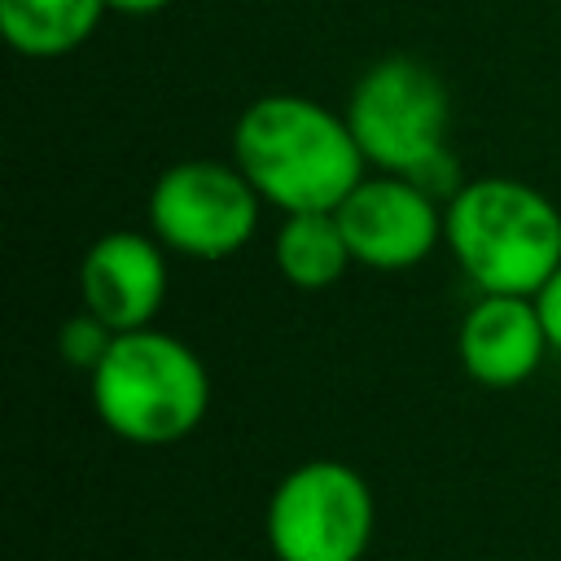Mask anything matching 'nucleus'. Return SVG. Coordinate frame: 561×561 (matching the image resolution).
<instances>
[{
    "label": "nucleus",
    "instance_id": "1",
    "mask_svg": "<svg viewBox=\"0 0 561 561\" xmlns=\"http://www.w3.org/2000/svg\"><path fill=\"white\" fill-rule=\"evenodd\" d=\"M232 162L263 206L285 215L337 210L368 167L346 114L302 92H267L250 101L232 127Z\"/></svg>",
    "mask_w": 561,
    "mask_h": 561
},
{
    "label": "nucleus",
    "instance_id": "2",
    "mask_svg": "<svg viewBox=\"0 0 561 561\" xmlns=\"http://www.w3.org/2000/svg\"><path fill=\"white\" fill-rule=\"evenodd\" d=\"M443 241L478 294H526L561 267V210L513 175L465 180L443 206Z\"/></svg>",
    "mask_w": 561,
    "mask_h": 561
},
{
    "label": "nucleus",
    "instance_id": "3",
    "mask_svg": "<svg viewBox=\"0 0 561 561\" xmlns=\"http://www.w3.org/2000/svg\"><path fill=\"white\" fill-rule=\"evenodd\" d=\"M96 421L131 447H171L188 438L210 408L202 355L162 329L114 333L105 359L88 373Z\"/></svg>",
    "mask_w": 561,
    "mask_h": 561
},
{
    "label": "nucleus",
    "instance_id": "4",
    "mask_svg": "<svg viewBox=\"0 0 561 561\" xmlns=\"http://www.w3.org/2000/svg\"><path fill=\"white\" fill-rule=\"evenodd\" d=\"M373 486L333 456L294 465L263 508V535L276 561H359L373 543Z\"/></svg>",
    "mask_w": 561,
    "mask_h": 561
},
{
    "label": "nucleus",
    "instance_id": "5",
    "mask_svg": "<svg viewBox=\"0 0 561 561\" xmlns=\"http://www.w3.org/2000/svg\"><path fill=\"white\" fill-rule=\"evenodd\" d=\"M346 123L368 158V167L390 175H416L447 153L451 101L443 79L416 57L373 61L346 101Z\"/></svg>",
    "mask_w": 561,
    "mask_h": 561
},
{
    "label": "nucleus",
    "instance_id": "6",
    "mask_svg": "<svg viewBox=\"0 0 561 561\" xmlns=\"http://www.w3.org/2000/svg\"><path fill=\"white\" fill-rule=\"evenodd\" d=\"M263 197L237 162L188 158L167 167L149 188V232L184 259L219 263L259 232Z\"/></svg>",
    "mask_w": 561,
    "mask_h": 561
},
{
    "label": "nucleus",
    "instance_id": "7",
    "mask_svg": "<svg viewBox=\"0 0 561 561\" xmlns=\"http://www.w3.org/2000/svg\"><path fill=\"white\" fill-rule=\"evenodd\" d=\"M351 259L377 272H403L434 254L443 241V202L408 175H364L333 210Z\"/></svg>",
    "mask_w": 561,
    "mask_h": 561
},
{
    "label": "nucleus",
    "instance_id": "8",
    "mask_svg": "<svg viewBox=\"0 0 561 561\" xmlns=\"http://www.w3.org/2000/svg\"><path fill=\"white\" fill-rule=\"evenodd\" d=\"M79 298L114 333L149 329L167 302V245L131 228L96 237L79 263Z\"/></svg>",
    "mask_w": 561,
    "mask_h": 561
},
{
    "label": "nucleus",
    "instance_id": "9",
    "mask_svg": "<svg viewBox=\"0 0 561 561\" xmlns=\"http://www.w3.org/2000/svg\"><path fill=\"white\" fill-rule=\"evenodd\" d=\"M548 351H552L548 329L539 320L535 298L526 294H482L465 311L456 333L460 368L491 390L530 381Z\"/></svg>",
    "mask_w": 561,
    "mask_h": 561
},
{
    "label": "nucleus",
    "instance_id": "10",
    "mask_svg": "<svg viewBox=\"0 0 561 561\" xmlns=\"http://www.w3.org/2000/svg\"><path fill=\"white\" fill-rule=\"evenodd\" d=\"M105 13V0H0V31L13 53L48 61L83 48Z\"/></svg>",
    "mask_w": 561,
    "mask_h": 561
},
{
    "label": "nucleus",
    "instance_id": "11",
    "mask_svg": "<svg viewBox=\"0 0 561 561\" xmlns=\"http://www.w3.org/2000/svg\"><path fill=\"white\" fill-rule=\"evenodd\" d=\"M272 259L294 289H329L355 263L333 210L285 215L276 228V241H272Z\"/></svg>",
    "mask_w": 561,
    "mask_h": 561
},
{
    "label": "nucleus",
    "instance_id": "12",
    "mask_svg": "<svg viewBox=\"0 0 561 561\" xmlns=\"http://www.w3.org/2000/svg\"><path fill=\"white\" fill-rule=\"evenodd\" d=\"M110 342H114V329L105 320H96L92 311H79L70 320H61V329H57V355L83 373H92L105 359Z\"/></svg>",
    "mask_w": 561,
    "mask_h": 561
},
{
    "label": "nucleus",
    "instance_id": "13",
    "mask_svg": "<svg viewBox=\"0 0 561 561\" xmlns=\"http://www.w3.org/2000/svg\"><path fill=\"white\" fill-rule=\"evenodd\" d=\"M535 307H539V320H543V329H548L552 351H561V267L535 289Z\"/></svg>",
    "mask_w": 561,
    "mask_h": 561
},
{
    "label": "nucleus",
    "instance_id": "14",
    "mask_svg": "<svg viewBox=\"0 0 561 561\" xmlns=\"http://www.w3.org/2000/svg\"><path fill=\"white\" fill-rule=\"evenodd\" d=\"M110 13H127V18H149V13H162L171 0H105Z\"/></svg>",
    "mask_w": 561,
    "mask_h": 561
}]
</instances>
